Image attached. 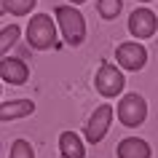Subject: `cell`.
I'll list each match as a JSON object with an SVG mask.
<instances>
[{"label": "cell", "mask_w": 158, "mask_h": 158, "mask_svg": "<svg viewBox=\"0 0 158 158\" xmlns=\"http://www.w3.org/2000/svg\"><path fill=\"white\" fill-rule=\"evenodd\" d=\"M54 16H56L59 27H62V35H64V40L70 46H81L86 38V22L81 16V11L73 8V6H56L54 11Z\"/></svg>", "instance_id": "1"}, {"label": "cell", "mask_w": 158, "mask_h": 158, "mask_svg": "<svg viewBox=\"0 0 158 158\" xmlns=\"http://www.w3.org/2000/svg\"><path fill=\"white\" fill-rule=\"evenodd\" d=\"M27 43L38 51H46L56 43V27H54V19L48 14H38V16L30 19V24H27Z\"/></svg>", "instance_id": "2"}, {"label": "cell", "mask_w": 158, "mask_h": 158, "mask_svg": "<svg viewBox=\"0 0 158 158\" xmlns=\"http://www.w3.org/2000/svg\"><path fill=\"white\" fill-rule=\"evenodd\" d=\"M118 118L129 129L142 126L145 118H148V102H145V97H139V94H126L123 99L118 102Z\"/></svg>", "instance_id": "3"}, {"label": "cell", "mask_w": 158, "mask_h": 158, "mask_svg": "<svg viewBox=\"0 0 158 158\" xmlns=\"http://www.w3.org/2000/svg\"><path fill=\"white\" fill-rule=\"evenodd\" d=\"M94 86H97V91L102 94V97H118V94L123 91L126 86V78L123 73L118 70V67L113 64H102L99 70H97V75H94Z\"/></svg>", "instance_id": "4"}, {"label": "cell", "mask_w": 158, "mask_h": 158, "mask_svg": "<svg viewBox=\"0 0 158 158\" xmlns=\"http://www.w3.org/2000/svg\"><path fill=\"white\" fill-rule=\"evenodd\" d=\"M115 59L118 64L123 67V70H131V73H137V70H142V67L148 64V51H145V46L142 43H121L115 51Z\"/></svg>", "instance_id": "5"}, {"label": "cell", "mask_w": 158, "mask_h": 158, "mask_svg": "<svg viewBox=\"0 0 158 158\" xmlns=\"http://www.w3.org/2000/svg\"><path fill=\"white\" fill-rule=\"evenodd\" d=\"M110 121H113V107H110V105L97 107L91 113V118H89V123H86V139L91 142V145L102 142L105 134L110 131Z\"/></svg>", "instance_id": "6"}, {"label": "cell", "mask_w": 158, "mask_h": 158, "mask_svg": "<svg viewBox=\"0 0 158 158\" xmlns=\"http://www.w3.org/2000/svg\"><path fill=\"white\" fill-rule=\"evenodd\" d=\"M158 30V16L150 8H137L129 16V32L134 38H153Z\"/></svg>", "instance_id": "7"}, {"label": "cell", "mask_w": 158, "mask_h": 158, "mask_svg": "<svg viewBox=\"0 0 158 158\" xmlns=\"http://www.w3.org/2000/svg\"><path fill=\"white\" fill-rule=\"evenodd\" d=\"M0 78L11 86H24L30 78V67L24 59H0Z\"/></svg>", "instance_id": "8"}, {"label": "cell", "mask_w": 158, "mask_h": 158, "mask_svg": "<svg viewBox=\"0 0 158 158\" xmlns=\"http://www.w3.org/2000/svg\"><path fill=\"white\" fill-rule=\"evenodd\" d=\"M150 156H153L150 145L139 137H126L118 145V158H150Z\"/></svg>", "instance_id": "9"}, {"label": "cell", "mask_w": 158, "mask_h": 158, "mask_svg": "<svg viewBox=\"0 0 158 158\" xmlns=\"http://www.w3.org/2000/svg\"><path fill=\"white\" fill-rule=\"evenodd\" d=\"M35 113V102L30 99H14V102H0V121H14Z\"/></svg>", "instance_id": "10"}, {"label": "cell", "mask_w": 158, "mask_h": 158, "mask_svg": "<svg viewBox=\"0 0 158 158\" xmlns=\"http://www.w3.org/2000/svg\"><path fill=\"white\" fill-rule=\"evenodd\" d=\"M59 150H62L64 158H83L86 156L83 142H81V137L75 131H62L59 134Z\"/></svg>", "instance_id": "11"}, {"label": "cell", "mask_w": 158, "mask_h": 158, "mask_svg": "<svg viewBox=\"0 0 158 158\" xmlns=\"http://www.w3.org/2000/svg\"><path fill=\"white\" fill-rule=\"evenodd\" d=\"M19 32H22V30H19V24H8V27H3V30H0V56H3V54H6L14 43H16Z\"/></svg>", "instance_id": "12"}, {"label": "cell", "mask_w": 158, "mask_h": 158, "mask_svg": "<svg viewBox=\"0 0 158 158\" xmlns=\"http://www.w3.org/2000/svg\"><path fill=\"white\" fill-rule=\"evenodd\" d=\"M123 8V0H99L97 3V11H99L102 19H115Z\"/></svg>", "instance_id": "13"}, {"label": "cell", "mask_w": 158, "mask_h": 158, "mask_svg": "<svg viewBox=\"0 0 158 158\" xmlns=\"http://www.w3.org/2000/svg\"><path fill=\"white\" fill-rule=\"evenodd\" d=\"M38 0H6V8L14 14V16H27L30 11L35 8Z\"/></svg>", "instance_id": "14"}, {"label": "cell", "mask_w": 158, "mask_h": 158, "mask_svg": "<svg viewBox=\"0 0 158 158\" xmlns=\"http://www.w3.org/2000/svg\"><path fill=\"white\" fill-rule=\"evenodd\" d=\"M8 158H35V150H32V145H30L27 139H16L14 145H11Z\"/></svg>", "instance_id": "15"}, {"label": "cell", "mask_w": 158, "mask_h": 158, "mask_svg": "<svg viewBox=\"0 0 158 158\" xmlns=\"http://www.w3.org/2000/svg\"><path fill=\"white\" fill-rule=\"evenodd\" d=\"M6 14V0H0V16Z\"/></svg>", "instance_id": "16"}, {"label": "cell", "mask_w": 158, "mask_h": 158, "mask_svg": "<svg viewBox=\"0 0 158 158\" xmlns=\"http://www.w3.org/2000/svg\"><path fill=\"white\" fill-rule=\"evenodd\" d=\"M73 3H75V6H81V3H86V0H73Z\"/></svg>", "instance_id": "17"}, {"label": "cell", "mask_w": 158, "mask_h": 158, "mask_svg": "<svg viewBox=\"0 0 158 158\" xmlns=\"http://www.w3.org/2000/svg\"><path fill=\"white\" fill-rule=\"evenodd\" d=\"M139 3H150V0H139Z\"/></svg>", "instance_id": "18"}]
</instances>
